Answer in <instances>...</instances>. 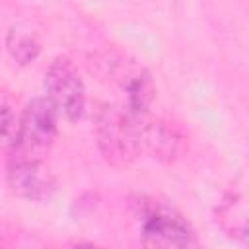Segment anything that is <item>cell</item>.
<instances>
[{"label": "cell", "mask_w": 249, "mask_h": 249, "mask_svg": "<svg viewBox=\"0 0 249 249\" xmlns=\"http://www.w3.org/2000/svg\"><path fill=\"white\" fill-rule=\"evenodd\" d=\"M132 214L138 235L148 247H196L198 237L191 222L167 200L138 195L132 198Z\"/></svg>", "instance_id": "obj_1"}, {"label": "cell", "mask_w": 249, "mask_h": 249, "mask_svg": "<svg viewBox=\"0 0 249 249\" xmlns=\"http://www.w3.org/2000/svg\"><path fill=\"white\" fill-rule=\"evenodd\" d=\"M16 128H18V123H16L14 113H12V107H10L8 99L2 97V138H4V144H8L14 138Z\"/></svg>", "instance_id": "obj_10"}, {"label": "cell", "mask_w": 249, "mask_h": 249, "mask_svg": "<svg viewBox=\"0 0 249 249\" xmlns=\"http://www.w3.org/2000/svg\"><path fill=\"white\" fill-rule=\"evenodd\" d=\"M216 220L228 237L249 245V210L231 195L216 208Z\"/></svg>", "instance_id": "obj_7"}, {"label": "cell", "mask_w": 249, "mask_h": 249, "mask_svg": "<svg viewBox=\"0 0 249 249\" xmlns=\"http://www.w3.org/2000/svg\"><path fill=\"white\" fill-rule=\"evenodd\" d=\"M187 146V138L183 130L163 119H142L140 124V148L142 154H148L150 158L158 161H175Z\"/></svg>", "instance_id": "obj_6"}, {"label": "cell", "mask_w": 249, "mask_h": 249, "mask_svg": "<svg viewBox=\"0 0 249 249\" xmlns=\"http://www.w3.org/2000/svg\"><path fill=\"white\" fill-rule=\"evenodd\" d=\"M144 117L132 115L126 107L101 105L95 115L97 146L103 160L117 167H128L140 154V124Z\"/></svg>", "instance_id": "obj_3"}, {"label": "cell", "mask_w": 249, "mask_h": 249, "mask_svg": "<svg viewBox=\"0 0 249 249\" xmlns=\"http://www.w3.org/2000/svg\"><path fill=\"white\" fill-rule=\"evenodd\" d=\"M47 97L54 103L58 113L68 121H78L86 111V86L74 66L66 56H56L45 72Z\"/></svg>", "instance_id": "obj_4"}, {"label": "cell", "mask_w": 249, "mask_h": 249, "mask_svg": "<svg viewBox=\"0 0 249 249\" xmlns=\"http://www.w3.org/2000/svg\"><path fill=\"white\" fill-rule=\"evenodd\" d=\"M6 49L18 64L25 66V64H31L39 56L41 43L35 39V35L12 27L6 35Z\"/></svg>", "instance_id": "obj_9"}, {"label": "cell", "mask_w": 249, "mask_h": 249, "mask_svg": "<svg viewBox=\"0 0 249 249\" xmlns=\"http://www.w3.org/2000/svg\"><path fill=\"white\" fill-rule=\"evenodd\" d=\"M58 115L49 97L31 99L18 119L14 138L6 144V161H43L58 136Z\"/></svg>", "instance_id": "obj_2"}, {"label": "cell", "mask_w": 249, "mask_h": 249, "mask_svg": "<svg viewBox=\"0 0 249 249\" xmlns=\"http://www.w3.org/2000/svg\"><path fill=\"white\" fill-rule=\"evenodd\" d=\"M6 181L16 196L33 202L49 200L56 191V177L43 161H6Z\"/></svg>", "instance_id": "obj_5"}, {"label": "cell", "mask_w": 249, "mask_h": 249, "mask_svg": "<svg viewBox=\"0 0 249 249\" xmlns=\"http://www.w3.org/2000/svg\"><path fill=\"white\" fill-rule=\"evenodd\" d=\"M123 91L126 93V109L136 117H146L156 97V88H154L150 72L138 66V70L123 86Z\"/></svg>", "instance_id": "obj_8"}]
</instances>
